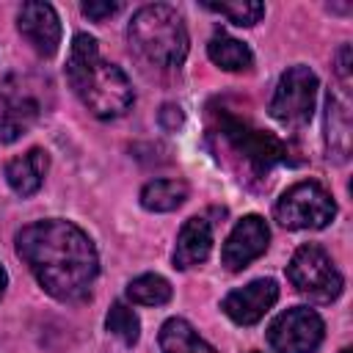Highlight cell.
Returning a JSON list of instances; mask_svg holds the SVG:
<instances>
[{
	"mask_svg": "<svg viewBox=\"0 0 353 353\" xmlns=\"http://www.w3.org/2000/svg\"><path fill=\"white\" fill-rule=\"evenodd\" d=\"M317 74L298 63V66H290L279 83H276V91H273V99H270V116L276 121H281L284 127H303L312 113H314V99H317Z\"/></svg>",
	"mask_w": 353,
	"mask_h": 353,
	"instance_id": "obj_7",
	"label": "cell"
},
{
	"mask_svg": "<svg viewBox=\"0 0 353 353\" xmlns=\"http://www.w3.org/2000/svg\"><path fill=\"white\" fill-rule=\"evenodd\" d=\"M325 143H328V157H334L336 163L347 160V154H350V110H347V102L331 91L325 99Z\"/></svg>",
	"mask_w": 353,
	"mask_h": 353,
	"instance_id": "obj_14",
	"label": "cell"
},
{
	"mask_svg": "<svg viewBox=\"0 0 353 353\" xmlns=\"http://www.w3.org/2000/svg\"><path fill=\"white\" fill-rule=\"evenodd\" d=\"M336 77H339L342 88L347 91V85H350V47L347 44H342L336 52Z\"/></svg>",
	"mask_w": 353,
	"mask_h": 353,
	"instance_id": "obj_24",
	"label": "cell"
},
{
	"mask_svg": "<svg viewBox=\"0 0 353 353\" xmlns=\"http://www.w3.org/2000/svg\"><path fill=\"white\" fill-rule=\"evenodd\" d=\"M127 298L141 306H163L171 301V284L157 273H143L127 284Z\"/></svg>",
	"mask_w": 353,
	"mask_h": 353,
	"instance_id": "obj_18",
	"label": "cell"
},
{
	"mask_svg": "<svg viewBox=\"0 0 353 353\" xmlns=\"http://www.w3.org/2000/svg\"><path fill=\"white\" fill-rule=\"evenodd\" d=\"M190 188L185 179H154L146 182L141 190V204L149 212H171L179 204H185Z\"/></svg>",
	"mask_w": 353,
	"mask_h": 353,
	"instance_id": "obj_16",
	"label": "cell"
},
{
	"mask_svg": "<svg viewBox=\"0 0 353 353\" xmlns=\"http://www.w3.org/2000/svg\"><path fill=\"white\" fill-rule=\"evenodd\" d=\"M273 215L284 229H323L334 221L336 204L320 182L303 179L281 193Z\"/></svg>",
	"mask_w": 353,
	"mask_h": 353,
	"instance_id": "obj_5",
	"label": "cell"
},
{
	"mask_svg": "<svg viewBox=\"0 0 353 353\" xmlns=\"http://www.w3.org/2000/svg\"><path fill=\"white\" fill-rule=\"evenodd\" d=\"M215 135H221L229 143V149L240 160H245V165L254 174H262L273 163L287 160V146L273 132L251 127L245 119H237V116H229V113H218V132Z\"/></svg>",
	"mask_w": 353,
	"mask_h": 353,
	"instance_id": "obj_6",
	"label": "cell"
},
{
	"mask_svg": "<svg viewBox=\"0 0 353 353\" xmlns=\"http://www.w3.org/2000/svg\"><path fill=\"white\" fill-rule=\"evenodd\" d=\"M105 325H108V331H110L113 336H119V339H121L124 345H130V347H132V345L138 342V336H141V323H138L135 312H132L127 303H121V301H116V303L110 306Z\"/></svg>",
	"mask_w": 353,
	"mask_h": 353,
	"instance_id": "obj_20",
	"label": "cell"
},
{
	"mask_svg": "<svg viewBox=\"0 0 353 353\" xmlns=\"http://www.w3.org/2000/svg\"><path fill=\"white\" fill-rule=\"evenodd\" d=\"M17 28L39 55L50 58V55L58 52L61 19H58V14L50 3H39V0L22 3L19 14H17Z\"/></svg>",
	"mask_w": 353,
	"mask_h": 353,
	"instance_id": "obj_10",
	"label": "cell"
},
{
	"mask_svg": "<svg viewBox=\"0 0 353 353\" xmlns=\"http://www.w3.org/2000/svg\"><path fill=\"white\" fill-rule=\"evenodd\" d=\"M50 168V157L44 149H28L25 154L14 157L6 163V179L11 185L14 193L19 196H33L41 182H44V174Z\"/></svg>",
	"mask_w": 353,
	"mask_h": 353,
	"instance_id": "obj_13",
	"label": "cell"
},
{
	"mask_svg": "<svg viewBox=\"0 0 353 353\" xmlns=\"http://www.w3.org/2000/svg\"><path fill=\"white\" fill-rule=\"evenodd\" d=\"M207 11H215L221 17H226L229 22L240 25V28H251L265 17V6L254 3V0H234V3H204Z\"/></svg>",
	"mask_w": 353,
	"mask_h": 353,
	"instance_id": "obj_19",
	"label": "cell"
},
{
	"mask_svg": "<svg viewBox=\"0 0 353 353\" xmlns=\"http://www.w3.org/2000/svg\"><path fill=\"white\" fill-rule=\"evenodd\" d=\"M25 130H28V124L0 99V143H14Z\"/></svg>",
	"mask_w": 353,
	"mask_h": 353,
	"instance_id": "obj_21",
	"label": "cell"
},
{
	"mask_svg": "<svg viewBox=\"0 0 353 353\" xmlns=\"http://www.w3.org/2000/svg\"><path fill=\"white\" fill-rule=\"evenodd\" d=\"M207 55L215 66L226 69V72H245L254 66V55L248 50V44L232 39V36H212L207 44Z\"/></svg>",
	"mask_w": 353,
	"mask_h": 353,
	"instance_id": "obj_17",
	"label": "cell"
},
{
	"mask_svg": "<svg viewBox=\"0 0 353 353\" xmlns=\"http://www.w3.org/2000/svg\"><path fill=\"white\" fill-rule=\"evenodd\" d=\"M6 284H8V276H6V270H3V265H0V298H3V292H6Z\"/></svg>",
	"mask_w": 353,
	"mask_h": 353,
	"instance_id": "obj_25",
	"label": "cell"
},
{
	"mask_svg": "<svg viewBox=\"0 0 353 353\" xmlns=\"http://www.w3.org/2000/svg\"><path fill=\"white\" fill-rule=\"evenodd\" d=\"M287 279L303 298L314 303H331L334 298H339L345 284L334 259L317 243H306L292 254L287 265Z\"/></svg>",
	"mask_w": 353,
	"mask_h": 353,
	"instance_id": "obj_4",
	"label": "cell"
},
{
	"mask_svg": "<svg viewBox=\"0 0 353 353\" xmlns=\"http://www.w3.org/2000/svg\"><path fill=\"white\" fill-rule=\"evenodd\" d=\"M268 240H270V229H268L265 218L245 215L229 232V237L223 243V251H221V259L229 270H243L256 256H262L268 251Z\"/></svg>",
	"mask_w": 353,
	"mask_h": 353,
	"instance_id": "obj_9",
	"label": "cell"
},
{
	"mask_svg": "<svg viewBox=\"0 0 353 353\" xmlns=\"http://www.w3.org/2000/svg\"><path fill=\"white\" fill-rule=\"evenodd\" d=\"M17 254L55 301H83L99 273L91 237L72 221L47 218L17 232Z\"/></svg>",
	"mask_w": 353,
	"mask_h": 353,
	"instance_id": "obj_1",
	"label": "cell"
},
{
	"mask_svg": "<svg viewBox=\"0 0 353 353\" xmlns=\"http://www.w3.org/2000/svg\"><path fill=\"white\" fill-rule=\"evenodd\" d=\"M342 353H353V350H350V347H345V350H342Z\"/></svg>",
	"mask_w": 353,
	"mask_h": 353,
	"instance_id": "obj_26",
	"label": "cell"
},
{
	"mask_svg": "<svg viewBox=\"0 0 353 353\" xmlns=\"http://www.w3.org/2000/svg\"><path fill=\"white\" fill-rule=\"evenodd\" d=\"M157 119H160L163 130H168V132L179 130V127H182V121H185V116H182V108H179V105H163Z\"/></svg>",
	"mask_w": 353,
	"mask_h": 353,
	"instance_id": "obj_23",
	"label": "cell"
},
{
	"mask_svg": "<svg viewBox=\"0 0 353 353\" xmlns=\"http://www.w3.org/2000/svg\"><path fill=\"white\" fill-rule=\"evenodd\" d=\"M66 77L80 102L97 119H116L132 105V85L127 74L99 55L97 39L88 33H77L72 39V50L66 58Z\"/></svg>",
	"mask_w": 353,
	"mask_h": 353,
	"instance_id": "obj_2",
	"label": "cell"
},
{
	"mask_svg": "<svg viewBox=\"0 0 353 353\" xmlns=\"http://www.w3.org/2000/svg\"><path fill=\"white\" fill-rule=\"evenodd\" d=\"M160 350L163 353H215L196 331L188 320L182 317H171L160 325Z\"/></svg>",
	"mask_w": 353,
	"mask_h": 353,
	"instance_id": "obj_15",
	"label": "cell"
},
{
	"mask_svg": "<svg viewBox=\"0 0 353 353\" xmlns=\"http://www.w3.org/2000/svg\"><path fill=\"white\" fill-rule=\"evenodd\" d=\"M127 36L135 52L157 69H179L188 55V30L182 17L165 3L138 8L130 19Z\"/></svg>",
	"mask_w": 353,
	"mask_h": 353,
	"instance_id": "obj_3",
	"label": "cell"
},
{
	"mask_svg": "<svg viewBox=\"0 0 353 353\" xmlns=\"http://www.w3.org/2000/svg\"><path fill=\"white\" fill-rule=\"evenodd\" d=\"M121 6L119 3H83V14L88 17V19H94V22H105L108 17H113L116 11H119Z\"/></svg>",
	"mask_w": 353,
	"mask_h": 353,
	"instance_id": "obj_22",
	"label": "cell"
},
{
	"mask_svg": "<svg viewBox=\"0 0 353 353\" xmlns=\"http://www.w3.org/2000/svg\"><path fill=\"white\" fill-rule=\"evenodd\" d=\"M212 248V226L207 218L193 215L182 223L179 234H176V245H174V268L188 270L193 265H201L210 256Z\"/></svg>",
	"mask_w": 353,
	"mask_h": 353,
	"instance_id": "obj_12",
	"label": "cell"
},
{
	"mask_svg": "<svg viewBox=\"0 0 353 353\" xmlns=\"http://www.w3.org/2000/svg\"><path fill=\"white\" fill-rule=\"evenodd\" d=\"M279 301V284L273 279H256L240 290H232L221 309L226 312L229 320H234L237 325H254L265 317V312Z\"/></svg>",
	"mask_w": 353,
	"mask_h": 353,
	"instance_id": "obj_11",
	"label": "cell"
},
{
	"mask_svg": "<svg viewBox=\"0 0 353 353\" xmlns=\"http://www.w3.org/2000/svg\"><path fill=\"white\" fill-rule=\"evenodd\" d=\"M323 334V317L309 306H292L268 325V342L276 353H314Z\"/></svg>",
	"mask_w": 353,
	"mask_h": 353,
	"instance_id": "obj_8",
	"label": "cell"
}]
</instances>
